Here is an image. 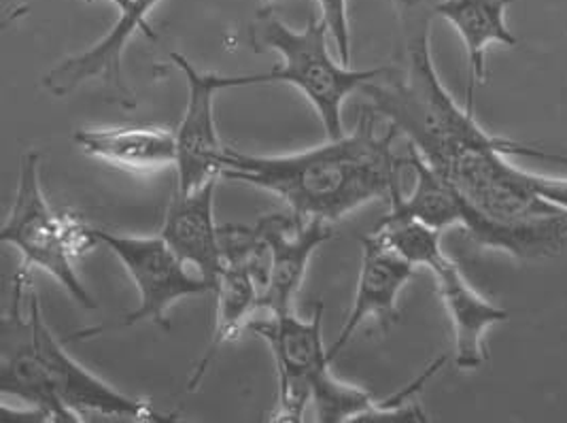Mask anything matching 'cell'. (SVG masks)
I'll use <instances>...</instances> for the list:
<instances>
[{
  "mask_svg": "<svg viewBox=\"0 0 567 423\" xmlns=\"http://www.w3.org/2000/svg\"><path fill=\"white\" fill-rule=\"evenodd\" d=\"M400 22V64L389 66L381 80L370 81L361 92L370 109L381 115L434 168L476 147H504L511 156L555 159L567 156L546 152L491 134L476 122L474 111L457 105L440 80L432 58L434 4L427 0H391Z\"/></svg>",
  "mask_w": 567,
  "mask_h": 423,
  "instance_id": "7a4b0ae2",
  "label": "cell"
},
{
  "mask_svg": "<svg viewBox=\"0 0 567 423\" xmlns=\"http://www.w3.org/2000/svg\"><path fill=\"white\" fill-rule=\"evenodd\" d=\"M217 179L219 177L189 192L177 189L166 207L159 228V237L171 245L185 265L205 277L215 290L226 266L221 228L215 221Z\"/></svg>",
  "mask_w": 567,
  "mask_h": 423,
  "instance_id": "4fadbf2b",
  "label": "cell"
},
{
  "mask_svg": "<svg viewBox=\"0 0 567 423\" xmlns=\"http://www.w3.org/2000/svg\"><path fill=\"white\" fill-rule=\"evenodd\" d=\"M370 106L361 109L351 134L326 145L285 156H254L226 147L221 177L266 189L279 196L296 221H336L368 203H388L400 196L406 156H395L398 131Z\"/></svg>",
  "mask_w": 567,
  "mask_h": 423,
  "instance_id": "6da1fadb",
  "label": "cell"
},
{
  "mask_svg": "<svg viewBox=\"0 0 567 423\" xmlns=\"http://www.w3.org/2000/svg\"><path fill=\"white\" fill-rule=\"evenodd\" d=\"M321 9V20L330 30L334 41L336 52L342 64H351V30H349V13L347 0H317Z\"/></svg>",
  "mask_w": 567,
  "mask_h": 423,
  "instance_id": "ac0fdd59",
  "label": "cell"
},
{
  "mask_svg": "<svg viewBox=\"0 0 567 423\" xmlns=\"http://www.w3.org/2000/svg\"><path fill=\"white\" fill-rule=\"evenodd\" d=\"M266 247V279L259 291V311L281 316L293 311L296 296L307 277L310 258L332 238L330 221H296L285 215L261 217L254 226Z\"/></svg>",
  "mask_w": 567,
  "mask_h": 423,
  "instance_id": "30bf717a",
  "label": "cell"
},
{
  "mask_svg": "<svg viewBox=\"0 0 567 423\" xmlns=\"http://www.w3.org/2000/svg\"><path fill=\"white\" fill-rule=\"evenodd\" d=\"M360 243L358 291L344 326L340 328L332 347H328V355L332 362L347 349V344L353 341L363 323L374 321L383 330V334H388L391 326L400 318L398 298L413 281L416 268L388 247L385 240L377 233L363 235Z\"/></svg>",
  "mask_w": 567,
  "mask_h": 423,
  "instance_id": "8fae6325",
  "label": "cell"
},
{
  "mask_svg": "<svg viewBox=\"0 0 567 423\" xmlns=\"http://www.w3.org/2000/svg\"><path fill=\"white\" fill-rule=\"evenodd\" d=\"M30 339L50 372L53 390L60 400L78 415L79 420L104 417V420H130V422L168 423L177 415H164L155 411L150 400L126 396L111 388L96 374L81 367L78 360L55 339L52 328L43 319L37 288L30 293Z\"/></svg>",
  "mask_w": 567,
  "mask_h": 423,
  "instance_id": "ba28073f",
  "label": "cell"
},
{
  "mask_svg": "<svg viewBox=\"0 0 567 423\" xmlns=\"http://www.w3.org/2000/svg\"><path fill=\"white\" fill-rule=\"evenodd\" d=\"M515 0H440L434 16L446 20L464 41L467 52L465 106L474 111V94L487 81V48L493 43L516 48L518 39L506 24V11Z\"/></svg>",
  "mask_w": 567,
  "mask_h": 423,
  "instance_id": "9a60e30c",
  "label": "cell"
},
{
  "mask_svg": "<svg viewBox=\"0 0 567 423\" xmlns=\"http://www.w3.org/2000/svg\"><path fill=\"white\" fill-rule=\"evenodd\" d=\"M73 141L83 154L130 171H155L177 162L175 131L157 126L81 128Z\"/></svg>",
  "mask_w": 567,
  "mask_h": 423,
  "instance_id": "e0dca14e",
  "label": "cell"
},
{
  "mask_svg": "<svg viewBox=\"0 0 567 423\" xmlns=\"http://www.w3.org/2000/svg\"><path fill=\"white\" fill-rule=\"evenodd\" d=\"M436 279L440 300L453 326L455 337V364L462 371H476L487 360L485 337L491 326L508 321L511 313L489 302L474 290L460 266L455 265L444 249L427 265Z\"/></svg>",
  "mask_w": 567,
  "mask_h": 423,
  "instance_id": "5bb4252c",
  "label": "cell"
},
{
  "mask_svg": "<svg viewBox=\"0 0 567 423\" xmlns=\"http://www.w3.org/2000/svg\"><path fill=\"white\" fill-rule=\"evenodd\" d=\"M406 164L413 173L411 194L391 200L389 213L413 217L440 233L462 226L470 237L487 249L511 254L520 260H540L559 254L567 245V217L529 226H506L478 212L464 194L432 168L419 149L409 143Z\"/></svg>",
  "mask_w": 567,
  "mask_h": 423,
  "instance_id": "277c9868",
  "label": "cell"
},
{
  "mask_svg": "<svg viewBox=\"0 0 567 423\" xmlns=\"http://www.w3.org/2000/svg\"><path fill=\"white\" fill-rule=\"evenodd\" d=\"M109 2H113L120 9V16L130 11V7H132V0H109Z\"/></svg>",
  "mask_w": 567,
  "mask_h": 423,
  "instance_id": "d6986e66",
  "label": "cell"
},
{
  "mask_svg": "<svg viewBox=\"0 0 567 423\" xmlns=\"http://www.w3.org/2000/svg\"><path fill=\"white\" fill-rule=\"evenodd\" d=\"M0 243L16 247L28 270L39 268L52 275L83 309L99 307L73 266L75 258L101 245L96 228L71 213L53 212L41 186V156L37 152H28L22 158L16 198L0 230Z\"/></svg>",
  "mask_w": 567,
  "mask_h": 423,
  "instance_id": "5b68a950",
  "label": "cell"
},
{
  "mask_svg": "<svg viewBox=\"0 0 567 423\" xmlns=\"http://www.w3.org/2000/svg\"><path fill=\"white\" fill-rule=\"evenodd\" d=\"M259 283L256 268L245 260H226L224 272L217 283V309L213 319V332L208 339L207 349L192 372L187 381V392H196L203 379L207 376L208 369L217 360L221 347L234 341L240 330L249 326L251 318L256 316L259 302Z\"/></svg>",
  "mask_w": 567,
  "mask_h": 423,
  "instance_id": "2e32d148",
  "label": "cell"
},
{
  "mask_svg": "<svg viewBox=\"0 0 567 423\" xmlns=\"http://www.w3.org/2000/svg\"><path fill=\"white\" fill-rule=\"evenodd\" d=\"M249 43L258 52H277L281 64L268 73L224 75V87H249L266 83H289L298 87L315 106L328 138L344 136L342 106L344 101L365 83L381 80L389 66L355 71L336 62L330 53V30L323 20H310L302 30L284 24L268 7L249 27Z\"/></svg>",
  "mask_w": 567,
  "mask_h": 423,
  "instance_id": "3957f363",
  "label": "cell"
},
{
  "mask_svg": "<svg viewBox=\"0 0 567 423\" xmlns=\"http://www.w3.org/2000/svg\"><path fill=\"white\" fill-rule=\"evenodd\" d=\"M157 2L159 0H132L130 11L120 16V20L99 43H94L85 52L64 58L60 64L53 66L50 73L43 75L41 83L45 92L55 99H64L79 90L83 83L99 80L117 94V101L122 105H134L128 83L122 73V58L134 34L143 32L145 37L155 39V32L147 22V16Z\"/></svg>",
  "mask_w": 567,
  "mask_h": 423,
  "instance_id": "7c38bea8",
  "label": "cell"
},
{
  "mask_svg": "<svg viewBox=\"0 0 567 423\" xmlns=\"http://www.w3.org/2000/svg\"><path fill=\"white\" fill-rule=\"evenodd\" d=\"M268 2H270V0H264V4H266V7H268Z\"/></svg>",
  "mask_w": 567,
  "mask_h": 423,
  "instance_id": "ffe728a7",
  "label": "cell"
},
{
  "mask_svg": "<svg viewBox=\"0 0 567 423\" xmlns=\"http://www.w3.org/2000/svg\"><path fill=\"white\" fill-rule=\"evenodd\" d=\"M323 305L317 302L309 319L296 311L249 321L247 330L264 339L277 362L279 404L275 422H302L307 404L332 376V360L323 344Z\"/></svg>",
  "mask_w": 567,
  "mask_h": 423,
  "instance_id": "52a82bcc",
  "label": "cell"
},
{
  "mask_svg": "<svg viewBox=\"0 0 567 423\" xmlns=\"http://www.w3.org/2000/svg\"><path fill=\"white\" fill-rule=\"evenodd\" d=\"M171 60L187 80L189 99L183 120L175 131L177 138V189L189 192L221 177L226 147L215 126V96L224 90L221 73H203L185 55L171 53Z\"/></svg>",
  "mask_w": 567,
  "mask_h": 423,
  "instance_id": "9c48e42d",
  "label": "cell"
},
{
  "mask_svg": "<svg viewBox=\"0 0 567 423\" xmlns=\"http://www.w3.org/2000/svg\"><path fill=\"white\" fill-rule=\"evenodd\" d=\"M99 243L104 245L120 262L138 291V307L130 311L126 318L111 326L87 328L75 332L73 341H85L92 337H101L111 330H124L136 323L150 321L162 330H171V321L166 311L183 298L215 291L205 277L196 270L189 272L187 265L171 249V245L159 237H130L96 228Z\"/></svg>",
  "mask_w": 567,
  "mask_h": 423,
  "instance_id": "8992f818",
  "label": "cell"
}]
</instances>
